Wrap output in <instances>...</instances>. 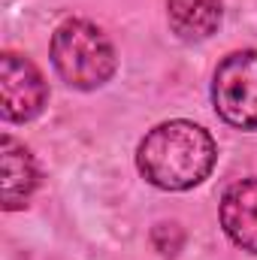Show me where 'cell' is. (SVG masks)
<instances>
[{
	"instance_id": "cell-1",
	"label": "cell",
	"mask_w": 257,
	"mask_h": 260,
	"mask_svg": "<svg viewBox=\"0 0 257 260\" xmlns=\"http://www.w3.org/2000/svg\"><path fill=\"white\" fill-rule=\"evenodd\" d=\"M215 160L218 145L212 133L185 118L151 127L136 148L139 176L160 191H191L203 185Z\"/></svg>"
},
{
	"instance_id": "cell-2",
	"label": "cell",
	"mask_w": 257,
	"mask_h": 260,
	"mask_svg": "<svg viewBox=\"0 0 257 260\" xmlns=\"http://www.w3.org/2000/svg\"><path fill=\"white\" fill-rule=\"evenodd\" d=\"M49 55L61 82L76 91H97L118 70L115 46L94 21L85 18H67L55 27Z\"/></svg>"
},
{
	"instance_id": "cell-3",
	"label": "cell",
	"mask_w": 257,
	"mask_h": 260,
	"mask_svg": "<svg viewBox=\"0 0 257 260\" xmlns=\"http://www.w3.org/2000/svg\"><path fill=\"white\" fill-rule=\"evenodd\" d=\"M215 112L239 130H257V49L230 52L212 76Z\"/></svg>"
},
{
	"instance_id": "cell-4",
	"label": "cell",
	"mask_w": 257,
	"mask_h": 260,
	"mask_svg": "<svg viewBox=\"0 0 257 260\" xmlns=\"http://www.w3.org/2000/svg\"><path fill=\"white\" fill-rule=\"evenodd\" d=\"M49 103V85L37 64L24 55H0V115L9 124H27L43 115Z\"/></svg>"
},
{
	"instance_id": "cell-5",
	"label": "cell",
	"mask_w": 257,
	"mask_h": 260,
	"mask_svg": "<svg viewBox=\"0 0 257 260\" xmlns=\"http://www.w3.org/2000/svg\"><path fill=\"white\" fill-rule=\"evenodd\" d=\"M40 185V170L24 142L3 133L0 136V206L3 212L24 209Z\"/></svg>"
},
{
	"instance_id": "cell-6",
	"label": "cell",
	"mask_w": 257,
	"mask_h": 260,
	"mask_svg": "<svg viewBox=\"0 0 257 260\" xmlns=\"http://www.w3.org/2000/svg\"><path fill=\"white\" fill-rule=\"evenodd\" d=\"M221 227L236 248L257 254V179L233 182L224 191V197H221Z\"/></svg>"
},
{
	"instance_id": "cell-7",
	"label": "cell",
	"mask_w": 257,
	"mask_h": 260,
	"mask_svg": "<svg viewBox=\"0 0 257 260\" xmlns=\"http://www.w3.org/2000/svg\"><path fill=\"white\" fill-rule=\"evenodd\" d=\"M224 18V0H167L170 30L182 43L209 40Z\"/></svg>"
}]
</instances>
